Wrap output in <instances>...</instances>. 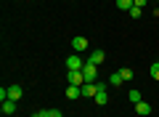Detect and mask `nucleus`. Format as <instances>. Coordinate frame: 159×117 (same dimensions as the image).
<instances>
[{
  "label": "nucleus",
  "mask_w": 159,
  "mask_h": 117,
  "mask_svg": "<svg viewBox=\"0 0 159 117\" xmlns=\"http://www.w3.org/2000/svg\"><path fill=\"white\" fill-rule=\"evenodd\" d=\"M117 8H119V11H130V8H133V0H117Z\"/></svg>",
  "instance_id": "14"
},
{
  "label": "nucleus",
  "mask_w": 159,
  "mask_h": 117,
  "mask_svg": "<svg viewBox=\"0 0 159 117\" xmlns=\"http://www.w3.org/2000/svg\"><path fill=\"white\" fill-rule=\"evenodd\" d=\"M66 99H69V101L82 99V90H80V85H66Z\"/></svg>",
  "instance_id": "7"
},
{
  "label": "nucleus",
  "mask_w": 159,
  "mask_h": 117,
  "mask_svg": "<svg viewBox=\"0 0 159 117\" xmlns=\"http://www.w3.org/2000/svg\"><path fill=\"white\" fill-rule=\"evenodd\" d=\"M88 61H90V64H96V67H98V64H103V61H106V53H103V51H93Z\"/></svg>",
  "instance_id": "9"
},
{
  "label": "nucleus",
  "mask_w": 159,
  "mask_h": 117,
  "mask_svg": "<svg viewBox=\"0 0 159 117\" xmlns=\"http://www.w3.org/2000/svg\"><path fill=\"white\" fill-rule=\"evenodd\" d=\"M148 72H151V77H154V80H159V61H154Z\"/></svg>",
  "instance_id": "18"
},
{
  "label": "nucleus",
  "mask_w": 159,
  "mask_h": 117,
  "mask_svg": "<svg viewBox=\"0 0 159 117\" xmlns=\"http://www.w3.org/2000/svg\"><path fill=\"white\" fill-rule=\"evenodd\" d=\"M127 99H130L133 104H138V101H141V90H138V88H133L130 93H127Z\"/></svg>",
  "instance_id": "15"
},
{
  "label": "nucleus",
  "mask_w": 159,
  "mask_h": 117,
  "mask_svg": "<svg viewBox=\"0 0 159 117\" xmlns=\"http://www.w3.org/2000/svg\"><path fill=\"white\" fill-rule=\"evenodd\" d=\"M146 3H148V0H133V6H138V8H143Z\"/></svg>",
  "instance_id": "19"
},
{
  "label": "nucleus",
  "mask_w": 159,
  "mask_h": 117,
  "mask_svg": "<svg viewBox=\"0 0 159 117\" xmlns=\"http://www.w3.org/2000/svg\"><path fill=\"white\" fill-rule=\"evenodd\" d=\"M93 101H96L98 106H103V104L109 101V93H106V90H98V93H96V99H93Z\"/></svg>",
  "instance_id": "12"
},
{
  "label": "nucleus",
  "mask_w": 159,
  "mask_h": 117,
  "mask_svg": "<svg viewBox=\"0 0 159 117\" xmlns=\"http://www.w3.org/2000/svg\"><path fill=\"white\" fill-rule=\"evenodd\" d=\"M0 112H3V115H13V112H16V101H3V104H0Z\"/></svg>",
  "instance_id": "10"
},
{
  "label": "nucleus",
  "mask_w": 159,
  "mask_h": 117,
  "mask_svg": "<svg viewBox=\"0 0 159 117\" xmlns=\"http://www.w3.org/2000/svg\"><path fill=\"white\" fill-rule=\"evenodd\" d=\"M122 83H125V80H122V75H109V85H114V88H117V85H122Z\"/></svg>",
  "instance_id": "13"
},
{
  "label": "nucleus",
  "mask_w": 159,
  "mask_h": 117,
  "mask_svg": "<svg viewBox=\"0 0 159 117\" xmlns=\"http://www.w3.org/2000/svg\"><path fill=\"white\" fill-rule=\"evenodd\" d=\"M135 112H138L141 117L151 115V104H146V101H138V104H135Z\"/></svg>",
  "instance_id": "11"
},
{
  "label": "nucleus",
  "mask_w": 159,
  "mask_h": 117,
  "mask_svg": "<svg viewBox=\"0 0 159 117\" xmlns=\"http://www.w3.org/2000/svg\"><path fill=\"white\" fill-rule=\"evenodd\" d=\"M21 96H24V88H21V85H19V83L8 85V99H11V101H19V99H21Z\"/></svg>",
  "instance_id": "4"
},
{
  "label": "nucleus",
  "mask_w": 159,
  "mask_h": 117,
  "mask_svg": "<svg viewBox=\"0 0 159 117\" xmlns=\"http://www.w3.org/2000/svg\"><path fill=\"white\" fill-rule=\"evenodd\" d=\"M32 117H64V115H61V109H40Z\"/></svg>",
  "instance_id": "8"
},
{
  "label": "nucleus",
  "mask_w": 159,
  "mask_h": 117,
  "mask_svg": "<svg viewBox=\"0 0 159 117\" xmlns=\"http://www.w3.org/2000/svg\"><path fill=\"white\" fill-rule=\"evenodd\" d=\"M119 75H122V80H133V69H130V67L119 69Z\"/></svg>",
  "instance_id": "16"
},
{
  "label": "nucleus",
  "mask_w": 159,
  "mask_h": 117,
  "mask_svg": "<svg viewBox=\"0 0 159 117\" xmlns=\"http://www.w3.org/2000/svg\"><path fill=\"white\" fill-rule=\"evenodd\" d=\"M88 37H72V48H74V53H80V51H85L88 48Z\"/></svg>",
  "instance_id": "6"
},
{
  "label": "nucleus",
  "mask_w": 159,
  "mask_h": 117,
  "mask_svg": "<svg viewBox=\"0 0 159 117\" xmlns=\"http://www.w3.org/2000/svg\"><path fill=\"white\" fill-rule=\"evenodd\" d=\"M80 90H82V99H96V93H98V85H96V83H85Z\"/></svg>",
  "instance_id": "3"
},
{
  "label": "nucleus",
  "mask_w": 159,
  "mask_h": 117,
  "mask_svg": "<svg viewBox=\"0 0 159 117\" xmlns=\"http://www.w3.org/2000/svg\"><path fill=\"white\" fill-rule=\"evenodd\" d=\"M82 75H85V83H96V80H98V67H96V64H90V61H85Z\"/></svg>",
  "instance_id": "1"
},
{
  "label": "nucleus",
  "mask_w": 159,
  "mask_h": 117,
  "mask_svg": "<svg viewBox=\"0 0 159 117\" xmlns=\"http://www.w3.org/2000/svg\"><path fill=\"white\" fill-rule=\"evenodd\" d=\"M130 16H133V19H141V16H143V8L133 6V8H130Z\"/></svg>",
  "instance_id": "17"
},
{
  "label": "nucleus",
  "mask_w": 159,
  "mask_h": 117,
  "mask_svg": "<svg viewBox=\"0 0 159 117\" xmlns=\"http://www.w3.org/2000/svg\"><path fill=\"white\" fill-rule=\"evenodd\" d=\"M69 85H85V75H82V69H69Z\"/></svg>",
  "instance_id": "2"
},
{
  "label": "nucleus",
  "mask_w": 159,
  "mask_h": 117,
  "mask_svg": "<svg viewBox=\"0 0 159 117\" xmlns=\"http://www.w3.org/2000/svg\"><path fill=\"white\" fill-rule=\"evenodd\" d=\"M82 67H85V61H82V59H80L77 53L66 59V69H82Z\"/></svg>",
  "instance_id": "5"
}]
</instances>
